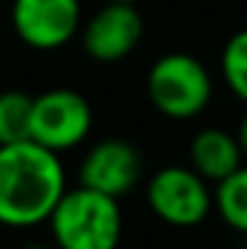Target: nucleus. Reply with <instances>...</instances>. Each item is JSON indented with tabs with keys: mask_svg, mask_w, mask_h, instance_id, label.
Listing matches in <instances>:
<instances>
[{
	"mask_svg": "<svg viewBox=\"0 0 247 249\" xmlns=\"http://www.w3.org/2000/svg\"><path fill=\"white\" fill-rule=\"evenodd\" d=\"M67 170L61 154L35 141L0 146V225L35 228L48 223L67 194Z\"/></svg>",
	"mask_w": 247,
	"mask_h": 249,
	"instance_id": "1",
	"label": "nucleus"
},
{
	"mask_svg": "<svg viewBox=\"0 0 247 249\" xmlns=\"http://www.w3.org/2000/svg\"><path fill=\"white\" fill-rule=\"evenodd\" d=\"M48 231L56 249H117L125 231L120 199L77 183L51 212Z\"/></svg>",
	"mask_w": 247,
	"mask_h": 249,
	"instance_id": "2",
	"label": "nucleus"
},
{
	"mask_svg": "<svg viewBox=\"0 0 247 249\" xmlns=\"http://www.w3.org/2000/svg\"><path fill=\"white\" fill-rule=\"evenodd\" d=\"M213 93L210 69L191 53H165L146 72V98L168 120L186 122L199 117L208 111Z\"/></svg>",
	"mask_w": 247,
	"mask_h": 249,
	"instance_id": "3",
	"label": "nucleus"
},
{
	"mask_svg": "<svg viewBox=\"0 0 247 249\" xmlns=\"http://www.w3.org/2000/svg\"><path fill=\"white\" fill-rule=\"evenodd\" d=\"M152 215L173 228H197L215 212L213 186L191 167L165 164L146 183Z\"/></svg>",
	"mask_w": 247,
	"mask_h": 249,
	"instance_id": "4",
	"label": "nucleus"
},
{
	"mask_svg": "<svg viewBox=\"0 0 247 249\" xmlns=\"http://www.w3.org/2000/svg\"><path fill=\"white\" fill-rule=\"evenodd\" d=\"M93 130V106L72 88H51L32 98L29 141L54 154L75 151Z\"/></svg>",
	"mask_w": 247,
	"mask_h": 249,
	"instance_id": "5",
	"label": "nucleus"
},
{
	"mask_svg": "<svg viewBox=\"0 0 247 249\" xmlns=\"http://www.w3.org/2000/svg\"><path fill=\"white\" fill-rule=\"evenodd\" d=\"M80 0H14L11 29L32 51L51 53L69 45L82 29Z\"/></svg>",
	"mask_w": 247,
	"mask_h": 249,
	"instance_id": "6",
	"label": "nucleus"
},
{
	"mask_svg": "<svg viewBox=\"0 0 247 249\" xmlns=\"http://www.w3.org/2000/svg\"><path fill=\"white\" fill-rule=\"evenodd\" d=\"M144 178V157L138 146L125 138H101L91 146L80 159L77 183L107 194L112 199H122L133 191Z\"/></svg>",
	"mask_w": 247,
	"mask_h": 249,
	"instance_id": "7",
	"label": "nucleus"
},
{
	"mask_svg": "<svg viewBox=\"0 0 247 249\" xmlns=\"http://www.w3.org/2000/svg\"><path fill=\"white\" fill-rule=\"evenodd\" d=\"M144 40V19L136 5L107 3L93 11L80 29L82 51L98 64H117L128 58Z\"/></svg>",
	"mask_w": 247,
	"mask_h": 249,
	"instance_id": "8",
	"label": "nucleus"
},
{
	"mask_svg": "<svg viewBox=\"0 0 247 249\" xmlns=\"http://www.w3.org/2000/svg\"><path fill=\"white\" fill-rule=\"evenodd\" d=\"M245 164L242 149L234 133L223 127H202L194 133L189 143V167L208 183L218 186Z\"/></svg>",
	"mask_w": 247,
	"mask_h": 249,
	"instance_id": "9",
	"label": "nucleus"
},
{
	"mask_svg": "<svg viewBox=\"0 0 247 249\" xmlns=\"http://www.w3.org/2000/svg\"><path fill=\"white\" fill-rule=\"evenodd\" d=\"M215 212L231 231L247 236V164L213 186Z\"/></svg>",
	"mask_w": 247,
	"mask_h": 249,
	"instance_id": "10",
	"label": "nucleus"
},
{
	"mask_svg": "<svg viewBox=\"0 0 247 249\" xmlns=\"http://www.w3.org/2000/svg\"><path fill=\"white\" fill-rule=\"evenodd\" d=\"M32 98L21 90L0 93V146L29 141L32 130Z\"/></svg>",
	"mask_w": 247,
	"mask_h": 249,
	"instance_id": "11",
	"label": "nucleus"
},
{
	"mask_svg": "<svg viewBox=\"0 0 247 249\" xmlns=\"http://www.w3.org/2000/svg\"><path fill=\"white\" fill-rule=\"evenodd\" d=\"M221 74L231 96L247 104V29H239L226 40L221 51Z\"/></svg>",
	"mask_w": 247,
	"mask_h": 249,
	"instance_id": "12",
	"label": "nucleus"
},
{
	"mask_svg": "<svg viewBox=\"0 0 247 249\" xmlns=\"http://www.w3.org/2000/svg\"><path fill=\"white\" fill-rule=\"evenodd\" d=\"M237 141H239V149H242V157H245V162H247V109H245V114L239 117V124H237Z\"/></svg>",
	"mask_w": 247,
	"mask_h": 249,
	"instance_id": "13",
	"label": "nucleus"
},
{
	"mask_svg": "<svg viewBox=\"0 0 247 249\" xmlns=\"http://www.w3.org/2000/svg\"><path fill=\"white\" fill-rule=\"evenodd\" d=\"M19 249H51V247L43 244V241H27V244H21Z\"/></svg>",
	"mask_w": 247,
	"mask_h": 249,
	"instance_id": "14",
	"label": "nucleus"
},
{
	"mask_svg": "<svg viewBox=\"0 0 247 249\" xmlns=\"http://www.w3.org/2000/svg\"><path fill=\"white\" fill-rule=\"evenodd\" d=\"M109 3H125V5H136L138 0H109Z\"/></svg>",
	"mask_w": 247,
	"mask_h": 249,
	"instance_id": "15",
	"label": "nucleus"
},
{
	"mask_svg": "<svg viewBox=\"0 0 247 249\" xmlns=\"http://www.w3.org/2000/svg\"><path fill=\"white\" fill-rule=\"evenodd\" d=\"M242 249H247V244H245V247H242Z\"/></svg>",
	"mask_w": 247,
	"mask_h": 249,
	"instance_id": "16",
	"label": "nucleus"
}]
</instances>
